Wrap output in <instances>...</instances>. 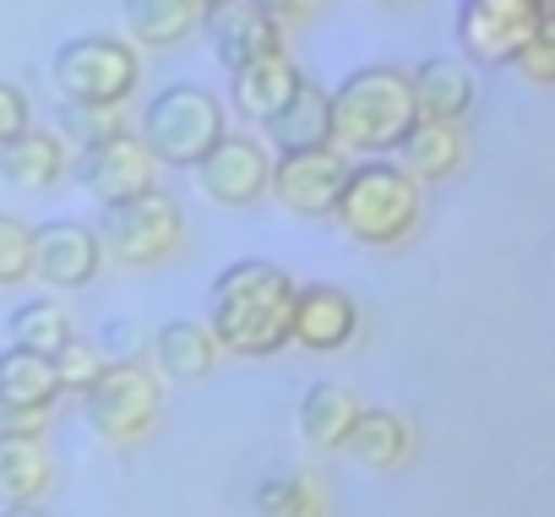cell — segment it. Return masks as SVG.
<instances>
[{"label":"cell","mask_w":555,"mask_h":517,"mask_svg":"<svg viewBox=\"0 0 555 517\" xmlns=\"http://www.w3.org/2000/svg\"><path fill=\"white\" fill-rule=\"evenodd\" d=\"M202 196L218 202V207H250L267 196L272 185V147L261 137H245V131H223L212 142V153L191 169Z\"/></svg>","instance_id":"11"},{"label":"cell","mask_w":555,"mask_h":517,"mask_svg":"<svg viewBox=\"0 0 555 517\" xmlns=\"http://www.w3.org/2000/svg\"><path fill=\"white\" fill-rule=\"evenodd\" d=\"M333 223L354 245H398L420 223V180L398 158H360L349 164Z\"/></svg>","instance_id":"3"},{"label":"cell","mask_w":555,"mask_h":517,"mask_svg":"<svg viewBox=\"0 0 555 517\" xmlns=\"http://www.w3.org/2000/svg\"><path fill=\"white\" fill-rule=\"evenodd\" d=\"M55 490V457L34 430H0V506H39Z\"/></svg>","instance_id":"17"},{"label":"cell","mask_w":555,"mask_h":517,"mask_svg":"<svg viewBox=\"0 0 555 517\" xmlns=\"http://www.w3.org/2000/svg\"><path fill=\"white\" fill-rule=\"evenodd\" d=\"M28 126H34V104H28V93H23L17 82L0 77V147H7L12 137H23Z\"/></svg>","instance_id":"32"},{"label":"cell","mask_w":555,"mask_h":517,"mask_svg":"<svg viewBox=\"0 0 555 517\" xmlns=\"http://www.w3.org/2000/svg\"><path fill=\"white\" fill-rule=\"evenodd\" d=\"M550 12H555V0H550Z\"/></svg>","instance_id":"37"},{"label":"cell","mask_w":555,"mask_h":517,"mask_svg":"<svg viewBox=\"0 0 555 517\" xmlns=\"http://www.w3.org/2000/svg\"><path fill=\"white\" fill-rule=\"evenodd\" d=\"M256 517H327V490L317 474H272L256 490Z\"/></svg>","instance_id":"27"},{"label":"cell","mask_w":555,"mask_h":517,"mask_svg":"<svg viewBox=\"0 0 555 517\" xmlns=\"http://www.w3.org/2000/svg\"><path fill=\"white\" fill-rule=\"evenodd\" d=\"M120 131H126V104H72V99H61V109H55V137L61 142L93 147V142L120 137Z\"/></svg>","instance_id":"28"},{"label":"cell","mask_w":555,"mask_h":517,"mask_svg":"<svg viewBox=\"0 0 555 517\" xmlns=\"http://www.w3.org/2000/svg\"><path fill=\"white\" fill-rule=\"evenodd\" d=\"M104 268V245L82 218H44L34 229V279L50 289H88Z\"/></svg>","instance_id":"13"},{"label":"cell","mask_w":555,"mask_h":517,"mask_svg":"<svg viewBox=\"0 0 555 517\" xmlns=\"http://www.w3.org/2000/svg\"><path fill=\"white\" fill-rule=\"evenodd\" d=\"M218 7H229V0H196V12H218Z\"/></svg>","instance_id":"35"},{"label":"cell","mask_w":555,"mask_h":517,"mask_svg":"<svg viewBox=\"0 0 555 517\" xmlns=\"http://www.w3.org/2000/svg\"><path fill=\"white\" fill-rule=\"evenodd\" d=\"M50 82L72 104H126L142 82V50L120 34H77L55 50Z\"/></svg>","instance_id":"5"},{"label":"cell","mask_w":555,"mask_h":517,"mask_svg":"<svg viewBox=\"0 0 555 517\" xmlns=\"http://www.w3.org/2000/svg\"><path fill=\"white\" fill-rule=\"evenodd\" d=\"M34 279V223L17 212H0V289H17Z\"/></svg>","instance_id":"29"},{"label":"cell","mask_w":555,"mask_h":517,"mask_svg":"<svg viewBox=\"0 0 555 517\" xmlns=\"http://www.w3.org/2000/svg\"><path fill=\"white\" fill-rule=\"evenodd\" d=\"M261 142L272 153H300V147H333V109H327V88L300 82L295 99L278 109L272 120H261Z\"/></svg>","instance_id":"18"},{"label":"cell","mask_w":555,"mask_h":517,"mask_svg":"<svg viewBox=\"0 0 555 517\" xmlns=\"http://www.w3.org/2000/svg\"><path fill=\"white\" fill-rule=\"evenodd\" d=\"M539 7H544V12H550V0H539Z\"/></svg>","instance_id":"36"},{"label":"cell","mask_w":555,"mask_h":517,"mask_svg":"<svg viewBox=\"0 0 555 517\" xmlns=\"http://www.w3.org/2000/svg\"><path fill=\"white\" fill-rule=\"evenodd\" d=\"M344 447H349L365 468L387 474V468H403V463H409L414 430H409V419L392 414V409H360V419H354V430H349Z\"/></svg>","instance_id":"24"},{"label":"cell","mask_w":555,"mask_h":517,"mask_svg":"<svg viewBox=\"0 0 555 517\" xmlns=\"http://www.w3.org/2000/svg\"><path fill=\"white\" fill-rule=\"evenodd\" d=\"M295 322V279L272 262L240 256L207 289V333L223 354L267 360L289 344Z\"/></svg>","instance_id":"1"},{"label":"cell","mask_w":555,"mask_h":517,"mask_svg":"<svg viewBox=\"0 0 555 517\" xmlns=\"http://www.w3.org/2000/svg\"><path fill=\"white\" fill-rule=\"evenodd\" d=\"M409 88H414V109L420 120H441V126H457L468 109H474V72L452 55H436V61H420L409 72Z\"/></svg>","instance_id":"19"},{"label":"cell","mask_w":555,"mask_h":517,"mask_svg":"<svg viewBox=\"0 0 555 517\" xmlns=\"http://www.w3.org/2000/svg\"><path fill=\"white\" fill-rule=\"evenodd\" d=\"M344 180H349V153H338V147L272 153L267 196H278L295 218H333V207L344 196Z\"/></svg>","instance_id":"9"},{"label":"cell","mask_w":555,"mask_h":517,"mask_svg":"<svg viewBox=\"0 0 555 517\" xmlns=\"http://www.w3.org/2000/svg\"><path fill=\"white\" fill-rule=\"evenodd\" d=\"M66 164H72L66 142L55 131H39V126H28L23 137H12L7 147H0V175H7V185H17V191H50V185H61L66 180Z\"/></svg>","instance_id":"20"},{"label":"cell","mask_w":555,"mask_h":517,"mask_svg":"<svg viewBox=\"0 0 555 517\" xmlns=\"http://www.w3.org/2000/svg\"><path fill=\"white\" fill-rule=\"evenodd\" d=\"M158 376L142 360H104V371L93 376V387L82 392V419L99 441L109 447H137L153 436L158 425Z\"/></svg>","instance_id":"7"},{"label":"cell","mask_w":555,"mask_h":517,"mask_svg":"<svg viewBox=\"0 0 555 517\" xmlns=\"http://www.w3.org/2000/svg\"><path fill=\"white\" fill-rule=\"evenodd\" d=\"M398 164L425 185V180H452L463 164V131L441 120H414V131L398 142Z\"/></svg>","instance_id":"25"},{"label":"cell","mask_w":555,"mask_h":517,"mask_svg":"<svg viewBox=\"0 0 555 517\" xmlns=\"http://www.w3.org/2000/svg\"><path fill=\"white\" fill-rule=\"evenodd\" d=\"M55 403H61V382H55L50 354H34L17 344L0 349V430L44 436V419Z\"/></svg>","instance_id":"12"},{"label":"cell","mask_w":555,"mask_h":517,"mask_svg":"<svg viewBox=\"0 0 555 517\" xmlns=\"http://www.w3.org/2000/svg\"><path fill=\"white\" fill-rule=\"evenodd\" d=\"M77 327H72V311L61 306V300H23L12 316H7V338L17 344V349H34V354H55L66 338H72Z\"/></svg>","instance_id":"26"},{"label":"cell","mask_w":555,"mask_h":517,"mask_svg":"<svg viewBox=\"0 0 555 517\" xmlns=\"http://www.w3.org/2000/svg\"><path fill=\"white\" fill-rule=\"evenodd\" d=\"M120 12H126V39L137 50H175L202 23L196 0H120Z\"/></svg>","instance_id":"22"},{"label":"cell","mask_w":555,"mask_h":517,"mask_svg":"<svg viewBox=\"0 0 555 517\" xmlns=\"http://www.w3.org/2000/svg\"><path fill=\"white\" fill-rule=\"evenodd\" d=\"M66 175H72L99 207H104V202H126V196L158 185V164H153V153L142 147L137 131L104 137V142H93V147H77V158L66 164Z\"/></svg>","instance_id":"10"},{"label":"cell","mask_w":555,"mask_h":517,"mask_svg":"<svg viewBox=\"0 0 555 517\" xmlns=\"http://www.w3.org/2000/svg\"><path fill=\"white\" fill-rule=\"evenodd\" d=\"M223 131H229L223 104L207 88H196V82L158 88L142 104V115H137V137L153 153V164H164V169H196Z\"/></svg>","instance_id":"4"},{"label":"cell","mask_w":555,"mask_h":517,"mask_svg":"<svg viewBox=\"0 0 555 517\" xmlns=\"http://www.w3.org/2000/svg\"><path fill=\"white\" fill-rule=\"evenodd\" d=\"M360 338V306L338 284H295V322L289 344L311 354H338Z\"/></svg>","instance_id":"14"},{"label":"cell","mask_w":555,"mask_h":517,"mask_svg":"<svg viewBox=\"0 0 555 517\" xmlns=\"http://www.w3.org/2000/svg\"><path fill=\"white\" fill-rule=\"evenodd\" d=\"M300 82H306V77H300L295 55L278 50V55H261V61L229 72V104H234V115H245L250 126H261V120H272L278 109L295 99Z\"/></svg>","instance_id":"16"},{"label":"cell","mask_w":555,"mask_h":517,"mask_svg":"<svg viewBox=\"0 0 555 517\" xmlns=\"http://www.w3.org/2000/svg\"><path fill=\"white\" fill-rule=\"evenodd\" d=\"M245 7H256V12H267L272 23H295V17H306L317 0H245Z\"/></svg>","instance_id":"33"},{"label":"cell","mask_w":555,"mask_h":517,"mask_svg":"<svg viewBox=\"0 0 555 517\" xmlns=\"http://www.w3.org/2000/svg\"><path fill=\"white\" fill-rule=\"evenodd\" d=\"M218 354L223 349L212 344L207 322H164L153 333V365L169 382H202V376H212Z\"/></svg>","instance_id":"21"},{"label":"cell","mask_w":555,"mask_h":517,"mask_svg":"<svg viewBox=\"0 0 555 517\" xmlns=\"http://www.w3.org/2000/svg\"><path fill=\"white\" fill-rule=\"evenodd\" d=\"M202 28H207V44H212V61L223 72H240L261 55H278L284 50V23H272L267 12L245 7V0H229L218 12H202Z\"/></svg>","instance_id":"15"},{"label":"cell","mask_w":555,"mask_h":517,"mask_svg":"<svg viewBox=\"0 0 555 517\" xmlns=\"http://www.w3.org/2000/svg\"><path fill=\"white\" fill-rule=\"evenodd\" d=\"M333 147L349 158H392L398 142L414 131V88L403 66H360L333 93Z\"/></svg>","instance_id":"2"},{"label":"cell","mask_w":555,"mask_h":517,"mask_svg":"<svg viewBox=\"0 0 555 517\" xmlns=\"http://www.w3.org/2000/svg\"><path fill=\"white\" fill-rule=\"evenodd\" d=\"M539 17V0H457V50L474 66H517Z\"/></svg>","instance_id":"8"},{"label":"cell","mask_w":555,"mask_h":517,"mask_svg":"<svg viewBox=\"0 0 555 517\" xmlns=\"http://www.w3.org/2000/svg\"><path fill=\"white\" fill-rule=\"evenodd\" d=\"M517 72H522L528 82H539V88H555V12L539 17L533 39H528L522 55H517Z\"/></svg>","instance_id":"31"},{"label":"cell","mask_w":555,"mask_h":517,"mask_svg":"<svg viewBox=\"0 0 555 517\" xmlns=\"http://www.w3.org/2000/svg\"><path fill=\"white\" fill-rule=\"evenodd\" d=\"M180 202L169 191H137L126 202H104L99 207V245H104V262H120V268H158L164 256L180 250Z\"/></svg>","instance_id":"6"},{"label":"cell","mask_w":555,"mask_h":517,"mask_svg":"<svg viewBox=\"0 0 555 517\" xmlns=\"http://www.w3.org/2000/svg\"><path fill=\"white\" fill-rule=\"evenodd\" d=\"M0 517H44L39 506H0Z\"/></svg>","instance_id":"34"},{"label":"cell","mask_w":555,"mask_h":517,"mask_svg":"<svg viewBox=\"0 0 555 517\" xmlns=\"http://www.w3.org/2000/svg\"><path fill=\"white\" fill-rule=\"evenodd\" d=\"M360 409H365V403H360L344 382H311V387H306V398H300V436H306L311 447L333 452V447H344V441H349V430H354Z\"/></svg>","instance_id":"23"},{"label":"cell","mask_w":555,"mask_h":517,"mask_svg":"<svg viewBox=\"0 0 555 517\" xmlns=\"http://www.w3.org/2000/svg\"><path fill=\"white\" fill-rule=\"evenodd\" d=\"M50 365H55V382H61V392H88L93 387V376L104 371V354L88 344V338H66L55 354H50Z\"/></svg>","instance_id":"30"}]
</instances>
